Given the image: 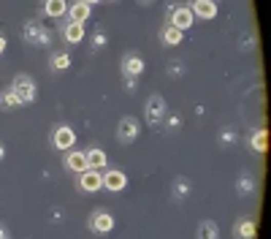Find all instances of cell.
<instances>
[{"instance_id": "cb8c5ba5", "label": "cell", "mask_w": 271, "mask_h": 239, "mask_svg": "<svg viewBox=\"0 0 271 239\" xmlns=\"http://www.w3.org/2000/svg\"><path fill=\"white\" fill-rule=\"evenodd\" d=\"M0 158H3V147H0Z\"/></svg>"}, {"instance_id": "7a4b0ae2", "label": "cell", "mask_w": 271, "mask_h": 239, "mask_svg": "<svg viewBox=\"0 0 271 239\" xmlns=\"http://www.w3.org/2000/svg\"><path fill=\"white\" fill-rule=\"evenodd\" d=\"M82 188L84 190H98V188H103V177L95 169H87V171H82Z\"/></svg>"}, {"instance_id": "5bb4252c", "label": "cell", "mask_w": 271, "mask_h": 239, "mask_svg": "<svg viewBox=\"0 0 271 239\" xmlns=\"http://www.w3.org/2000/svg\"><path fill=\"white\" fill-rule=\"evenodd\" d=\"M65 38H68V41H82V38H84L82 25L79 22H71V25L65 27Z\"/></svg>"}, {"instance_id": "8992f818", "label": "cell", "mask_w": 271, "mask_h": 239, "mask_svg": "<svg viewBox=\"0 0 271 239\" xmlns=\"http://www.w3.org/2000/svg\"><path fill=\"white\" fill-rule=\"evenodd\" d=\"M192 14H198V16H203V19H215V16H217V6L211 3V0H196Z\"/></svg>"}, {"instance_id": "ffe728a7", "label": "cell", "mask_w": 271, "mask_h": 239, "mask_svg": "<svg viewBox=\"0 0 271 239\" xmlns=\"http://www.w3.org/2000/svg\"><path fill=\"white\" fill-rule=\"evenodd\" d=\"M16 103H19V98L14 95V90H6V93H3V101H0V106L8 109V106H16Z\"/></svg>"}, {"instance_id": "9a60e30c", "label": "cell", "mask_w": 271, "mask_h": 239, "mask_svg": "<svg viewBox=\"0 0 271 239\" xmlns=\"http://www.w3.org/2000/svg\"><path fill=\"white\" fill-rule=\"evenodd\" d=\"M141 68H144V63L139 60V57H128V60H125V73H128V76L141 73Z\"/></svg>"}, {"instance_id": "7c38bea8", "label": "cell", "mask_w": 271, "mask_h": 239, "mask_svg": "<svg viewBox=\"0 0 271 239\" xmlns=\"http://www.w3.org/2000/svg\"><path fill=\"white\" fill-rule=\"evenodd\" d=\"M87 16H90V6H84V3H76L73 8H71V19H73V22H84V19Z\"/></svg>"}, {"instance_id": "30bf717a", "label": "cell", "mask_w": 271, "mask_h": 239, "mask_svg": "<svg viewBox=\"0 0 271 239\" xmlns=\"http://www.w3.org/2000/svg\"><path fill=\"white\" fill-rule=\"evenodd\" d=\"M92 226H95V231H101V234H106V231H111V226H114V220H111V217L109 215H95L92 217Z\"/></svg>"}, {"instance_id": "44dd1931", "label": "cell", "mask_w": 271, "mask_h": 239, "mask_svg": "<svg viewBox=\"0 0 271 239\" xmlns=\"http://www.w3.org/2000/svg\"><path fill=\"white\" fill-rule=\"evenodd\" d=\"M68 63H71V60H68V54H54V57H52V65H54V68H68Z\"/></svg>"}, {"instance_id": "9c48e42d", "label": "cell", "mask_w": 271, "mask_h": 239, "mask_svg": "<svg viewBox=\"0 0 271 239\" xmlns=\"http://www.w3.org/2000/svg\"><path fill=\"white\" fill-rule=\"evenodd\" d=\"M87 169H95V171H98L103 163H106V155H103V152L101 150H92V152H87Z\"/></svg>"}, {"instance_id": "52a82bcc", "label": "cell", "mask_w": 271, "mask_h": 239, "mask_svg": "<svg viewBox=\"0 0 271 239\" xmlns=\"http://www.w3.org/2000/svg\"><path fill=\"white\" fill-rule=\"evenodd\" d=\"M190 25H192V8H177V11H173V27L187 30Z\"/></svg>"}, {"instance_id": "6da1fadb", "label": "cell", "mask_w": 271, "mask_h": 239, "mask_svg": "<svg viewBox=\"0 0 271 239\" xmlns=\"http://www.w3.org/2000/svg\"><path fill=\"white\" fill-rule=\"evenodd\" d=\"M14 95L19 98V103L33 101V98H35V87H33V82L27 79V76H19V79L14 82Z\"/></svg>"}, {"instance_id": "8fae6325", "label": "cell", "mask_w": 271, "mask_h": 239, "mask_svg": "<svg viewBox=\"0 0 271 239\" xmlns=\"http://www.w3.org/2000/svg\"><path fill=\"white\" fill-rule=\"evenodd\" d=\"M68 169L79 171V174H82V171H87V158L82 155V152H73V155L68 158Z\"/></svg>"}, {"instance_id": "603a6c76", "label": "cell", "mask_w": 271, "mask_h": 239, "mask_svg": "<svg viewBox=\"0 0 271 239\" xmlns=\"http://www.w3.org/2000/svg\"><path fill=\"white\" fill-rule=\"evenodd\" d=\"M6 49V38H0V52H3Z\"/></svg>"}, {"instance_id": "ac0fdd59", "label": "cell", "mask_w": 271, "mask_h": 239, "mask_svg": "<svg viewBox=\"0 0 271 239\" xmlns=\"http://www.w3.org/2000/svg\"><path fill=\"white\" fill-rule=\"evenodd\" d=\"M266 141H268V133H266V131H258L255 136H253V147H255L258 152H263V150H266Z\"/></svg>"}, {"instance_id": "7402d4cb", "label": "cell", "mask_w": 271, "mask_h": 239, "mask_svg": "<svg viewBox=\"0 0 271 239\" xmlns=\"http://www.w3.org/2000/svg\"><path fill=\"white\" fill-rule=\"evenodd\" d=\"M82 3H84V6H92V3H98V0H82Z\"/></svg>"}, {"instance_id": "5b68a950", "label": "cell", "mask_w": 271, "mask_h": 239, "mask_svg": "<svg viewBox=\"0 0 271 239\" xmlns=\"http://www.w3.org/2000/svg\"><path fill=\"white\" fill-rule=\"evenodd\" d=\"M76 141V133L71 128H57L54 131V147H60V150H68Z\"/></svg>"}, {"instance_id": "ba28073f", "label": "cell", "mask_w": 271, "mask_h": 239, "mask_svg": "<svg viewBox=\"0 0 271 239\" xmlns=\"http://www.w3.org/2000/svg\"><path fill=\"white\" fill-rule=\"evenodd\" d=\"M103 188H109V190H122V188H125V174H120V171H109V174L103 177Z\"/></svg>"}, {"instance_id": "3957f363", "label": "cell", "mask_w": 271, "mask_h": 239, "mask_svg": "<svg viewBox=\"0 0 271 239\" xmlns=\"http://www.w3.org/2000/svg\"><path fill=\"white\" fill-rule=\"evenodd\" d=\"M136 133H139V122L136 120H122L120 122V141H125V144H130V141L136 139Z\"/></svg>"}, {"instance_id": "2e32d148", "label": "cell", "mask_w": 271, "mask_h": 239, "mask_svg": "<svg viewBox=\"0 0 271 239\" xmlns=\"http://www.w3.org/2000/svg\"><path fill=\"white\" fill-rule=\"evenodd\" d=\"M182 33H185V30H179V27H166V30H163V38H166V41L168 44H179L182 41Z\"/></svg>"}, {"instance_id": "d6986e66", "label": "cell", "mask_w": 271, "mask_h": 239, "mask_svg": "<svg viewBox=\"0 0 271 239\" xmlns=\"http://www.w3.org/2000/svg\"><path fill=\"white\" fill-rule=\"evenodd\" d=\"M239 234L244 236V239L255 236V223H253V220H241V223H239Z\"/></svg>"}, {"instance_id": "4fadbf2b", "label": "cell", "mask_w": 271, "mask_h": 239, "mask_svg": "<svg viewBox=\"0 0 271 239\" xmlns=\"http://www.w3.org/2000/svg\"><path fill=\"white\" fill-rule=\"evenodd\" d=\"M46 14L49 16H63L65 14V0H46Z\"/></svg>"}, {"instance_id": "e0dca14e", "label": "cell", "mask_w": 271, "mask_h": 239, "mask_svg": "<svg viewBox=\"0 0 271 239\" xmlns=\"http://www.w3.org/2000/svg\"><path fill=\"white\" fill-rule=\"evenodd\" d=\"M198 239H217V226L215 223H203L201 231H198Z\"/></svg>"}, {"instance_id": "277c9868", "label": "cell", "mask_w": 271, "mask_h": 239, "mask_svg": "<svg viewBox=\"0 0 271 239\" xmlns=\"http://www.w3.org/2000/svg\"><path fill=\"white\" fill-rule=\"evenodd\" d=\"M163 112H166V103H163V98L152 95V98H149V106H147V120H149V122L163 120Z\"/></svg>"}]
</instances>
